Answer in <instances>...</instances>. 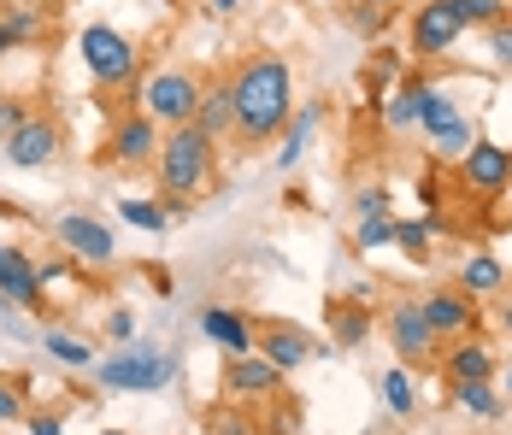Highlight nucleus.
<instances>
[{
	"mask_svg": "<svg viewBox=\"0 0 512 435\" xmlns=\"http://www.w3.org/2000/svg\"><path fill=\"white\" fill-rule=\"evenodd\" d=\"M324 112H330V100H324V95L295 100V118H289V130L277 136V153H271L277 177L301 171V159H307V153H312V142H318V124H324Z\"/></svg>",
	"mask_w": 512,
	"mask_h": 435,
	"instance_id": "17",
	"label": "nucleus"
},
{
	"mask_svg": "<svg viewBox=\"0 0 512 435\" xmlns=\"http://www.w3.org/2000/svg\"><path fill=\"white\" fill-rule=\"evenodd\" d=\"M254 347L283 371V377H295V371H307L312 359L324 353V341L312 336L307 324H295V318H265L259 324V336H254Z\"/></svg>",
	"mask_w": 512,
	"mask_h": 435,
	"instance_id": "13",
	"label": "nucleus"
},
{
	"mask_svg": "<svg viewBox=\"0 0 512 435\" xmlns=\"http://www.w3.org/2000/svg\"><path fill=\"white\" fill-rule=\"evenodd\" d=\"M12 53H18V42H12V30H6V24H0V65H6V59H12Z\"/></svg>",
	"mask_w": 512,
	"mask_h": 435,
	"instance_id": "44",
	"label": "nucleus"
},
{
	"mask_svg": "<svg viewBox=\"0 0 512 435\" xmlns=\"http://www.w3.org/2000/svg\"><path fill=\"white\" fill-rule=\"evenodd\" d=\"M348 300H359V306H377V289L359 277V283H348Z\"/></svg>",
	"mask_w": 512,
	"mask_h": 435,
	"instance_id": "41",
	"label": "nucleus"
},
{
	"mask_svg": "<svg viewBox=\"0 0 512 435\" xmlns=\"http://www.w3.org/2000/svg\"><path fill=\"white\" fill-rule=\"evenodd\" d=\"M389 206H395V189H383V183H365L354 194V218H383Z\"/></svg>",
	"mask_w": 512,
	"mask_h": 435,
	"instance_id": "34",
	"label": "nucleus"
},
{
	"mask_svg": "<svg viewBox=\"0 0 512 435\" xmlns=\"http://www.w3.org/2000/svg\"><path fill=\"white\" fill-rule=\"evenodd\" d=\"M95 435H130V430H95Z\"/></svg>",
	"mask_w": 512,
	"mask_h": 435,
	"instance_id": "46",
	"label": "nucleus"
},
{
	"mask_svg": "<svg viewBox=\"0 0 512 435\" xmlns=\"http://www.w3.org/2000/svg\"><path fill=\"white\" fill-rule=\"evenodd\" d=\"M30 418V377L0 371V424H24Z\"/></svg>",
	"mask_w": 512,
	"mask_h": 435,
	"instance_id": "30",
	"label": "nucleus"
},
{
	"mask_svg": "<svg viewBox=\"0 0 512 435\" xmlns=\"http://www.w3.org/2000/svg\"><path fill=\"white\" fill-rule=\"evenodd\" d=\"M454 177H460V189L471 194V200H501V194L512 189V147L477 136V142L454 159Z\"/></svg>",
	"mask_w": 512,
	"mask_h": 435,
	"instance_id": "11",
	"label": "nucleus"
},
{
	"mask_svg": "<svg viewBox=\"0 0 512 435\" xmlns=\"http://www.w3.org/2000/svg\"><path fill=\"white\" fill-rule=\"evenodd\" d=\"M159 136H165V130H159L142 106H124V112L112 118V130H106L101 165H112V171H154Z\"/></svg>",
	"mask_w": 512,
	"mask_h": 435,
	"instance_id": "9",
	"label": "nucleus"
},
{
	"mask_svg": "<svg viewBox=\"0 0 512 435\" xmlns=\"http://www.w3.org/2000/svg\"><path fill=\"white\" fill-rule=\"evenodd\" d=\"M242 6H248V0H212V12H218V18H236Z\"/></svg>",
	"mask_w": 512,
	"mask_h": 435,
	"instance_id": "43",
	"label": "nucleus"
},
{
	"mask_svg": "<svg viewBox=\"0 0 512 435\" xmlns=\"http://www.w3.org/2000/svg\"><path fill=\"white\" fill-rule=\"evenodd\" d=\"M424 142H430V159H442V165H454V159H460L465 147L477 142V130H471V118L460 112L454 124H442V130H430Z\"/></svg>",
	"mask_w": 512,
	"mask_h": 435,
	"instance_id": "27",
	"label": "nucleus"
},
{
	"mask_svg": "<svg viewBox=\"0 0 512 435\" xmlns=\"http://www.w3.org/2000/svg\"><path fill=\"white\" fill-rule=\"evenodd\" d=\"M489 306H495V324H501V336L512 341V289L501 294V300H489Z\"/></svg>",
	"mask_w": 512,
	"mask_h": 435,
	"instance_id": "40",
	"label": "nucleus"
},
{
	"mask_svg": "<svg viewBox=\"0 0 512 435\" xmlns=\"http://www.w3.org/2000/svg\"><path fill=\"white\" fill-rule=\"evenodd\" d=\"M118 218L130 224V230H148V236H165L171 230V218H165V206H159V194H148V200H118Z\"/></svg>",
	"mask_w": 512,
	"mask_h": 435,
	"instance_id": "29",
	"label": "nucleus"
},
{
	"mask_svg": "<svg viewBox=\"0 0 512 435\" xmlns=\"http://www.w3.org/2000/svg\"><path fill=\"white\" fill-rule=\"evenodd\" d=\"M448 400H454V412H465L471 424H501L507 418V394L495 383H454Z\"/></svg>",
	"mask_w": 512,
	"mask_h": 435,
	"instance_id": "22",
	"label": "nucleus"
},
{
	"mask_svg": "<svg viewBox=\"0 0 512 435\" xmlns=\"http://www.w3.org/2000/svg\"><path fill=\"white\" fill-rule=\"evenodd\" d=\"M48 242L59 247L71 265H83V271H112V265H118V230L106 224L101 212H89V206L53 212L48 218Z\"/></svg>",
	"mask_w": 512,
	"mask_h": 435,
	"instance_id": "5",
	"label": "nucleus"
},
{
	"mask_svg": "<svg viewBox=\"0 0 512 435\" xmlns=\"http://www.w3.org/2000/svg\"><path fill=\"white\" fill-rule=\"evenodd\" d=\"M177 371H183V359L154 336H136L112 347L106 359H95V383L112 388V394H159V388H171Z\"/></svg>",
	"mask_w": 512,
	"mask_h": 435,
	"instance_id": "4",
	"label": "nucleus"
},
{
	"mask_svg": "<svg viewBox=\"0 0 512 435\" xmlns=\"http://www.w3.org/2000/svg\"><path fill=\"white\" fill-rule=\"evenodd\" d=\"M454 289H465L471 300H483V306H489V300H501V294H507V265H501L489 247H471V253L460 259V271H454Z\"/></svg>",
	"mask_w": 512,
	"mask_h": 435,
	"instance_id": "21",
	"label": "nucleus"
},
{
	"mask_svg": "<svg viewBox=\"0 0 512 435\" xmlns=\"http://www.w3.org/2000/svg\"><path fill=\"white\" fill-rule=\"evenodd\" d=\"M230 89H236V136L230 147L242 153V159H254V153H271L277 136L289 130V118H295V59L277 48H254L242 53V65L230 71Z\"/></svg>",
	"mask_w": 512,
	"mask_h": 435,
	"instance_id": "1",
	"label": "nucleus"
},
{
	"mask_svg": "<svg viewBox=\"0 0 512 435\" xmlns=\"http://www.w3.org/2000/svg\"><path fill=\"white\" fill-rule=\"evenodd\" d=\"M412 77H418V71H407L389 95L377 100V106H383V130H389V136H412V130H418V118H412Z\"/></svg>",
	"mask_w": 512,
	"mask_h": 435,
	"instance_id": "26",
	"label": "nucleus"
},
{
	"mask_svg": "<svg viewBox=\"0 0 512 435\" xmlns=\"http://www.w3.org/2000/svg\"><path fill=\"white\" fill-rule=\"evenodd\" d=\"M24 424H30V435H65V418L59 412H30Z\"/></svg>",
	"mask_w": 512,
	"mask_h": 435,
	"instance_id": "38",
	"label": "nucleus"
},
{
	"mask_svg": "<svg viewBox=\"0 0 512 435\" xmlns=\"http://www.w3.org/2000/svg\"><path fill=\"white\" fill-rule=\"evenodd\" d=\"M195 124H201V130H206V136H212L218 147L236 136V89H230V71H224V77H206V83H201Z\"/></svg>",
	"mask_w": 512,
	"mask_h": 435,
	"instance_id": "20",
	"label": "nucleus"
},
{
	"mask_svg": "<svg viewBox=\"0 0 512 435\" xmlns=\"http://www.w3.org/2000/svg\"><path fill=\"white\" fill-rule=\"evenodd\" d=\"M0 24L12 30L18 48H36V42L48 36V6H36V0H24V6H0Z\"/></svg>",
	"mask_w": 512,
	"mask_h": 435,
	"instance_id": "25",
	"label": "nucleus"
},
{
	"mask_svg": "<svg viewBox=\"0 0 512 435\" xmlns=\"http://www.w3.org/2000/svg\"><path fill=\"white\" fill-rule=\"evenodd\" d=\"M465 36V18L454 0H418L407 12V59L412 65H436L460 48Z\"/></svg>",
	"mask_w": 512,
	"mask_h": 435,
	"instance_id": "7",
	"label": "nucleus"
},
{
	"mask_svg": "<svg viewBox=\"0 0 512 435\" xmlns=\"http://www.w3.org/2000/svg\"><path fill=\"white\" fill-rule=\"evenodd\" d=\"M465 18V30H489V24H501L512 18V0H454Z\"/></svg>",
	"mask_w": 512,
	"mask_h": 435,
	"instance_id": "32",
	"label": "nucleus"
},
{
	"mask_svg": "<svg viewBox=\"0 0 512 435\" xmlns=\"http://www.w3.org/2000/svg\"><path fill=\"white\" fill-rule=\"evenodd\" d=\"M324 324H330V347L336 353H359L365 341L377 336V306H359L348 294H330L324 300Z\"/></svg>",
	"mask_w": 512,
	"mask_h": 435,
	"instance_id": "18",
	"label": "nucleus"
},
{
	"mask_svg": "<svg viewBox=\"0 0 512 435\" xmlns=\"http://www.w3.org/2000/svg\"><path fill=\"white\" fill-rule=\"evenodd\" d=\"M201 71H189V65H154L148 77H142V95L136 106L154 118L159 130H177V124H195V106H201Z\"/></svg>",
	"mask_w": 512,
	"mask_h": 435,
	"instance_id": "6",
	"label": "nucleus"
},
{
	"mask_svg": "<svg viewBox=\"0 0 512 435\" xmlns=\"http://www.w3.org/2000/svg\"><path fill=\"white\" fill-rule=\"evenodd\" d=\"M59 153H65V130H59V118L42 112V106L0 142V159L12 171H48V165H59Z\"/></svg>",
	"mask_w": 512,
	"mask_h": 435,
	"instance_id": "10",
	"label": "nucleus"
},
{
	"mask_svg": "<svg viewBox=\"0 0 512 435\" xmlns=\"http://www.w3.org/2000/svg\"><path fill=\"white\" fill-rule=\"evenodd\" d=\"M283 371L265 359V353H224V394L236 400V406H248V400H277L283 394Z\"/></svg>",
	"mask_w": 512,
	"mask_h": 435,
	"instance_id": "15",
	"label": "nucleus"
},
{
	"mask_svg": "<svg viewBox=\"0 0 512 435\" xmlns=\"http://www.w3.org/2000/svg\"><path fill=\"white\" fill-rule=\"evenodd\" d=\"M136 336H142L136 312H130V306H112V312H106V341H112V347H124V341H136Z\"/></svg>",
	"mask_w": 512,
	"mask_h": 435,
	"instance_id": "35",
	"label": "nucleus"
},
{
	"mask_svg": "<svg viewBox=\"0 0 512 435\" xmlns=\"http://www.w3.org/2000/svg\"><path fill=\"white\" fill-rule=\"evenodd\" d=\"M495 365H501V353H495V341L483 336H460V341H442V353H436V371H442V383H495Z\"/></svg>",
	"mask_w": 512,
	"mask_h": 435,
	"instance_id": "16",
	"label": "nucleus"
},
{
	"mask_svg": "<svg viewBox=\"0 0 512 435\" xmlns=\"http://www.w3.org/2000/svg\"><path fill=\"white\" fill-rule=\"evenodd\" d=\"M418 206L424 212H442V183L436 177H418Z\"/></svg>",
	"mask_w": 512,
	"mask_h": 435,
	"instance_id": "39",
	"label": "nucleus"
},
{
	"mask_svg": "<svg viewBox=\"0 0 512 435\" xmlns=\"http://www.w3.org/2000/svg\"><path fill=\"white\" fill-rule=\"evenodd\" d=\"M495 388L507 394V406H512V359H507V365H495Z\"/></svg>",
	"mask_w": 512,
	"mask_h": 435,
	"instance_id": "42",
	"label": "nucleus"
},
{
	"mask_svg": "<svg viewBox=\"0 0 512 435\" xmlns=\"http://www.w3.org/2000/svg\"><path fill=\"white\" fill-rule=\"evenodd\" d=\"M218 183V142L206 136L201 124H177L159 136L154 153V194H183V200H201Z\"/></svg>",
	"mask_w": 512,
	"mask_h": 435,
	"instance_id": "2",
	"label": "nucleus"
},
{
	"mask_svg": "<svg viewBox=\"0 0 512 435\" xmlns=\"http://www.w3.org/2000/svg\"><path fill=\"white\" fill-rule=\"evenodd\" d=\"M365 6H377V12H395V6H407V0H365Z\"/></svg>",
	"mask_w": 512,
	"mask_h": 435,
	"instance_id": "45",
	"label": "nucleus"
},
{
	"mask_svg": "<svg viewBox=\"0 0 512 435\" xmlns=\"http://www.w3.org/2000/svg\"><path fill=\"white\" fill-rule=\"evenodd\" d=\"M0 294L18 312H48V289H42V259L18 242H0Z\"/></svg>",
	"mask_w": 512,
	"mask_h": 435,
	"instance_id": "14",
	"label": "nucleus"
},
{
	"mask_svg": "<svg viewBox=\"0 0 512 435\" xmlns=\"http://www.w3.org/2000/svg\"><path fill=\"white\" fill-rule=\"evenodd\" d=\"M418 306H424V324H430L442 341H460V336H477V330H483V300H471V294L454 289V283L424 289Z\"/></svg>",
	"mask_w": 512,
	"mask_h": 435,
	"instance_id": "12",
	"label": "nucleus"
},
{
	"mask_svg": "<svg viewBox=\"0 0 512 435\" xmlns=\"http://www.w3.org/2000/svg\"><path fill=\"white\" fill-rule=\"evenodd\" d=\"M483 42H489V65H495V71H512V18L489 24V30H483Z\"/></svg>",
	"mask_w": 512,
	"mask_h": 435,
	"instance_id": "33",
	"label": "nucleus"
},
{
	"mask_svg": "<svg viewBox=\"0 0 512 435\" xmlns=\"http://www.w3.org/2000/svg\"><path fill=\"white\" fill-rule=\"evenodd\" d=\"M201 336L218 347V353H254L259 318H248L242 306H206L201 312Z\"/></svg>",
	"mask_w": 512,
	"mask_h": 435,
	"instance_id": "19",
	"label": "nucleus"
},
{
	"mask_svg": "<svg viewBox=\"0 0 512 435\" xmlns=\"http://www.w3.org/2000/svg\"><path fill=\"white\" fill-rule=\"evenodd\" d=\"M377 394H383V412L389 418H418V377H412V365H389V371H377Z\"/></svg>",
	"mask_w": 512,
	"mask_h": 435,
	"instance_id": "24",
	"label": "nucleus"
},
{
	"mask_svg": "<svg viewBox=\"0 0 512 435\" xmlns=\"http://www.w3.org/2000/svg\"><path fill=\"white\" fill-rule=\"evenodd\" d=\"M77 59H83V71H89V83L106 89V95H124L136 106L142 95V48L118 30V24H83L77 30Z\"/></svg>",
	"mask_w": 512,
	"mask_h": 435,
	"instance_id": "3",
	"label": "nucleus"
},
{
	"mask_svg": "<svg viewBox=\"0 0 512 435\" xmlns=\"http://www.w3.org/2000/svg\"><path fill=\"white\" fill-rule=\"evenodd\" d=\"M383 341L395 347V359L401 365H436V353H442V336L424 324V306H418V294H395L389 306H383Z\"/></svg>",
	"mask_w": 512,
	"mask_h": 435,
	"instance_id": "8",
	"label": "nucleus"
},
{
	"mask_svg": "<svg viewBox=\"0 0 512 435\" xmlns=\"http://www.w3.org/2000/svg\"><path fill=\"white\" fill-rule=\"evenodd\" d=\"M354 247L359 253H383V247H395V212H383V218H354Z\"/></svg>",
	"mask_w": 512,
	"mask_h": 435,
	"instance_id": "31",
	"label": "nucleus"
},
{
	"mask_svg": "<svg viewBox=\"0 0 512 435\" xmlns=\"http://www.w3.org/2000/svg\"><path fill=\"white\" fill-rule=\"evenodd\" d=\"M212 424H218V435H254V418L248 412H218Z\"/></svg>",
	"mask_w": 512,
	"mask_h": 435,
	"instance_id": "37",
	"label": "nucleus"
},
{
	"mask_svg": "<svg viewBox=\"0 0 512 435\" xmlns=\"http://www.w3.org/2000/svg\"><path fill=\"white\" fill-rule=\"evenodd\" d=\"M30 112H36V106H30L24 95H0V142H6V136H12V130L30 118Z\"/></svg>",
	"mask_w": 512,
	"mask_h": 435,
	"instance_id": "36",
	"label": "nucleus"
},
{
	"mask_svg": "<svg viewBox=\"0 0 512 435\" xmlns=\"http://www.w3.org/2000/svg\"><path fill=\"white\" fill-rule=\"evenodd\" d=\"M42 347H48V359L71 365V371H95V341L65 336V330H48V336H42Z\"/></svg>",
	"mask_w": 512,
	"mask_h": 435,
	"instance_id": "28",
	"label": "nucleus"
},
{
	"mask_svg": "<svg viewBox=\"0 0 512 435\" xmlns=\"http://www.w3.org/2000/svg\"><path fill=\"white\" fill-rule=\"evenodd\" d=\"M442 230H448V212H418V218H395V247L407 253L412 265H424Z\"/></svg>",
	"mask_w": 512,
	"mask_h": 435,
	"instance_id": "23",
	"label": "nucleus"
},
{
	"mask_svg": "<svg viewBox=\"0 0 512 435\" xmlns=\"http://www.w3.org/2000/svg\"><path fill=\"white\" fill-rule=\"evenodd\" d=\"M371 435H389V424H377V430H371Z\"/></svg>",
	"mask_w": 512,
	"mask_h": 435,
	"instance_id": "47",
	"label": "nucleus"
}]
</instances>
